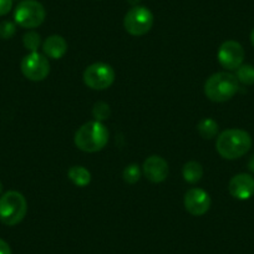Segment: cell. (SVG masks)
<instances>
[{
    "label": "cell",
    "mask_w": 254,
    "mask_h": 254,
    "mask_svg": "<svg viewBox=\"0 0 254 254\" xmlns=\"http://www.w3.org/2000/svg\"><path fill=\"white\" fill-rule=\"evenodd\" d=\"M252 147V137L247 131L229 128L218 136L216 142L217 152L226 160H237L246 155Z\"/></svg>",
    "instance_id": "cell-1"
},
{
    "label": "cell",
    "mask_w": 254,
    "mask_h": 254,
    "mask_svg": "<svg viewBox=\"0 0 254 254\" xmlns=\"http://www.w3.org/2000/svg\"><path fill=\"white\" fill-rule=\"evenodd\" d=\"M109 141V131L102 122L89 121L76 131L74 142L79 150L94 153L101 151Z\"/></svg>",
    "instance_id": "cell-2"
},
{
    "label": "cell",
    "mask_w": 254,
    "mask_h": 254,
    "mask_svg": "<svg viewBox=\"0 0 254 254\" xmlns=\"http://www.w3.org/2000/svg\"><path fill=\"white\" fill-rule=\"evenodd\" d=\"M239 90V81L231 72H216L207 79L204 95L213 102H226Z\"/></svg>",
    "instance_id": "cell-3"
},
{
    "label": "cell",
    "mask_w": 254,
    "mask_h": 254,
    "mask_svg": "<svg viewBox=\"0 0 254 254\" xmlns=\"http://www.w3.org/2000/svg\"><path fill=\"white\" fill-rule=\"evenodd\" d=\"M28 213V202L18 190H8L0 197V222L5 226H16Z\"/></svg>",
    "instance_id": "cell-4"
},
{
    "label": "cell",
    "mask_w": 254,
    "mask_h": 254,
    "mask_svg": "<svg viewBox=\"0 0 254 254\" xmlns=\"http://www.w3.org/2000/svg\"><path fill=\"white\" fill-rule=\"evenodd\" d=\"M46 18L45 8L38 0H23L14 11V20L24 29H35Z\"/></svg>",
    "instance_id": "cell-5"
},
{
    "label": "cell",
    "mask_w": 254,
    "mask_h": 254,
    "mask_svg": "<svg viewBox=\"0 0 254 254\" xmlns=\"http://www.w3.org/2000/svg\"><path fill=\"white\" fill-rule=\"evenodd\" d=\"M124 26L130 35L142 36L153 26V14L146 6L136 5L127 11L124 18Z\"/></svg>",
    "instance_id": "cell-6"
},
{
    "label": "cell",
    "mask_w": 254,
    "mask_h": 254,
    "mask_svg": "<svg viewBox=\"0 0 254 254\" xmlns=\"http://www.w3.org/2000/svg\"><path fill=\"white\" fill-rule=\"evenodd\" d=\"M85 85L92 90H106L114 84L115 71L109 64L95 63L85 69L82 75Z\"/></svg>",
    "instance_id": "cell-7"
},
{
    "label": "cell",
    "mask_w": 254,
    "mask_h": 254,
    "mask_svg": "<svg viewBox=\"0 0 254 254\" xmlns=\"http://www.w3.org/2000/svg\"><path fill=\"white\" fill-rule=\"evenodd\" d=\"M20 69L26 79L31 81H43L50 74V63L45 55L36 51L24 56Z\"/></svg>",
    "instance_id": "cell-8"
},
{
    "label": "cell",
    "mask_w": 254,
    "mask_h": 254,
    "mask_svg": "<svg viewBox=\"0 0 254 254\" xmlns=\"http://www.w3.org/2000/svg\"><path fill=\"white\" fill-rule=\"evenodd\" d=\"M218 61L226 70H237L243 65L244 49L238 41L227 40L219 46Z\"/></svg>",
    "instance_id": "cell-9"
},
{
    "label": "cell",
    "mask_w": 254,
    "mask_h": 254,
    "mask_svg": "<svg viewBox=\"0 0 254 254\" xmlns=\"http://www.w3.org/2000/svg\"><path fill=\"white\" fill-rule=\"evenodd\" d=\"M186 211L194 217L206 214L211 208V197L202 188H190L183 198Z\"/></svg>",
    "instance_id": "cell-10"
},
{
    "label": "cell",
    "mask_w": 254,
    "mask_h": 254,
    "mask_svg": "<svg viewBox=\"0 0 254 254\" xmlns=\"http://www.w3.org/2000/svg\"><path fill=\"white\" fill-rule=\"evenodd\" d=\"M228 190L234 198L247 201L254 194V178L248 173L236 175L229 181Z\"/></svg>",
    "instance_id": "cell-11"
},
{
    "label": "cell",
    "mask_w": 254,
    "mask_h": 254,
    "mask_svg": "<svg viewBox=\"0 0 254 254\" xmlns=\"http://www.w3.org/2000/svg\"><path fill=\"white\" fill-rule=\"evenodd\" d=\"M142 172L152 183H161L168 176V163L161 156H150L143 162Z\"/></svg>",
    "instance_id": "cell-12"
},
{
    "label": "cell",
    "mask_w": 254,
    "mask_h": 254,
    "mask_svg": "<svg viewBox=\"0 0 254 254\" xmlns=\"http://www.w3.org/2000/svg\"><path fill=\"white\" fill-rule=\"evenodd\" d=\"M43 51L46 56L54 60L63 58L67 51L66 40L60 35H50L43 43Z\"/></svg>",
    "instance_id": "cell-13"
},
{
    "label": "cell",
    "mask_w": 254,
    "mask_h": 254,
    "mask_svg": "<svg viewBox=\"0 0 254 254\" xmlns=\"http://www.w3.org/2000/svg\"><path fill=\"white\" fill-rule=\"evenodd\" d=\"M67 177L77 187H86L91 182V173L82 166H72L67 171Z\"/></svg>",
    "instance_id": "cell-14"
},
{
    "label": "cell",
    "mask_w": 254,
    "mask_h": 254,
    "mask_svg": "<svg viewBox=\"0 0 254 254\" xmlns=\"http://www.w3.org/2000/svg\"><path fill=\"white\" fill-rule=\"evenodd\" d=\"M183 178L188 183H197L203 177V167L197 161H190L183 166Z\"/></svg>",
    "instance_id": "cell-15"
},
{
    "label": "cell",
    "mask_w": 254,
    "mask_h": 254,
    "mask_svg": "<svg viewBox=\"0 0 254 254\" xmlns=\"http://www.w3.org/2000/svg\"><path fill=\"white\" fill-rule=\"evenodd\" d=\"M197 131L202 138L211 140V138L216 137L217 132H218V124L213 119H203L197 125Z\"/></svg>",
    "instance_id": "cell-16"
},
{
    "label": "cell",
    "mask_w": 254,
    "mask_h": 254,
    "mask_svg": "<svg viewBox=\"0 0 254 254\" xmlns=\"http://www.w3.org/2000/svg\"><path fill=\"white\" fill-rule=\"evenodd\" d=\"M236 77L239 82L244 85L254 84V66L249 64H244L237 69Z\"/></svg>",
    "instance_id": "cell-17"
},
{
    "label": "cell",
    "mask_w": 254,
    "mask_h": 254,
    "mask_svg": "<svg viewBox=\"0 0 254 254\" xmlns=\"http://www.w3.org/2000/svg\"><path fill=\"white\" fill-rule=\"evenodd\" d=\"M141 173L142 172L140 170V166L136 165V163H131V165H128L124 170L122 177H124L125 182H127L128 185H135V183L140 181Z\"/></svg>",
    "instance_id": "cell-18"
},
{
    "label": "cell",
    "mask_w": 254,
    "mask_h": 254,
    "mask_svg": "<svg viewBox=\"0 0 254 254\" xmlns=\"http://www.w3.org/2000/svg\"><path fill=\"white\" fill-rule=\"evenodd\" d=\"M23 44L26 50H29L30 53H36L41 45L40 35L35 31H29L23 36Z\"/></svg>",
    "instance_id": "cell-19"
},
{
    "label": "cell",
    "mask_w": 254,
    "mask_h": 254,
    "mask_svg": "<svg viewBox=\"0 0 254 254\" xmlns=\"http://www.w3.org/2000/svg\"><path fill=\"white\" fill-rule=\"evenodd\" d=\"M92 116H94L95 121L102 122L105 120L109 119L111 116V109H110L109 104L106 102H96L92 107Z\"/></svg>",
    "instance_id": "cell-20"
},
{
    "label": "cell",
    "mask_w": 254,
    "mask_h": 254,
    "mask_svg": "<svg viewBox=\"0 0 254 254\" xmlns=\"http://www.w3.org/2000/svg\"><path fill=\"white\" fill-rule=\"evenodd\" d=\"M16 26L13 21H1L0 23V38L4 39V40H8V39L13 38L15 35Z\"/></svg>",
    "instance_id": "cell-21"
},
{
    "label": "cell",
    "mask_w": 254,
    "mask_h": 254,
    "mask_svg": "<svg viewBox=\"0 0 254 254\" xmlns=\"http://www.w3.org/2000/svg\"><path fill=\"white\" fill-rule=\"evenodd\" d=\"M11 8H13V0H0V16L10 13Z\"/></svg>",
    "instance_id": "cell-22"
},
{
    "label": "cell",
    "mask_w": 254,
    "mask_h": 254,
    "mask_svg": "<svg viewBox=\"0 0 254 254\" xmlns=\"http://www.w3.org/2000/svg\"><path fill=\"white\" fill-rule=\"evenodd\" d=\"M0 254H11L10 246L1 238H0Z\"/></svg>",
    "instance_id": "cell-23"
},
{
    "label": "cell",
    "mask_w": 254,
    "mask_h": 254,
    "mask_svg": "<svg viewBox=\"0 0 254 254\" xmlns=\"http://www.w3.org/2000/svg\"><path fill=\"white\" fill-rule=\"evenodd\" d=\"M248 168L252 171V172H254V155L252 156L251 160H249V162H248Z\"/></svg>",
    "instance_id": "cell-24"
},
{
    "label": "cell",
    "mask_w": 254,
    "mask_h": 254,
    "mask_svg": "<svg viewBox=\"0 0 254 254\" xmlns=\"http://www.w3.org/2000/svg\"><path fill=\"white\" fill-rule=\"evenodd\" d=\"M251 41H252V45L254 46V29L252 30V33H251Z\"/></svg>",
    "instance_id": "cell-25"
},
{
    "label": "cell",
    "mask_w": 254,
    "mask_h": 254,
    "mask_svg": "<svg viewBox=\"0 0 254 254\" xmlns=\"http://www.w3.org/2000/svg\"><path fill=\"white\" fill-rule=\"evenodd\" d=\"M1 192H3V183L0 182V194H1Z\"/></svg>",
    "instance_id": "cell-26"
}]
</instances>
